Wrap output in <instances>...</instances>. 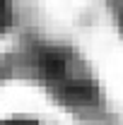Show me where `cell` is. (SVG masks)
Wrapping results in <instances>:
<instances>
[{
  "mask_svg": "<svg viewBox=\"0 0 123 125\" xmlns=\"http://www.w3.org/2000/svg\"><path fill=\"white\" fill-rule=\"evenodd\" d=\"M7 24H10V7L0 5V29H5Z\"/></svg>",
  "mask_w": 123,
  "mask_h": 125,
  "instance_id": "cell-1",
  "label": "cell"
},
{
  "mask_svg": "<svg viewBox=\"0 0 123 125\" xmlns=\"http://www.w3.org/2000/svg\"><path fill=\"white\" fill-rule=\"evenodd\" d=\"M0 125H39L36 120H5V123Z\"/></svg>",
  "mask_w": 123,
  "mask_h": 125,
  "instance_id": "cell-2",
  "label": "cell"
}]
</instances>
